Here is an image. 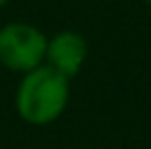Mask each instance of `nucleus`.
Masks as SVG:
<instances>
[{"mask_svg":"<svg viewBox=\"0 0 151 149\" xmlns=\"http://www.w3.org/2000/svg\"><path fill=\"white\" fill-rule=\"evenodd\" d=\"M70 79L48 64H42L22 77L15 90V110L29 125H50L66 112L70 101Z\"/></svg>","mask_w":151,"mask_h":149,"instance_id":"1","label":"nucleus"},{"mask_svg":"<svg viewBox=\"0 0 151 149\" xmlns=\"http://www.w3.org/2000/svg\"><path fill=\"white\" fill-rule=\"evenodd\" d=\"M48 37L27 22H9L0 29V64L27 75L46 61Z\"/></svg>","mask_w":151,"mask_h":149,"instance_id":"2","label":"nucleus"},{"mask_svg":"<svg viewBox=\"0 0 151 149\" xmlns=\"http://www.w3.org/2000/svg\"><path fill=\"white\" fill-rule=\"evenodd\" d=\"M88 57V42L77 31H59L46 44V64L66 79L79 75Z\"/></svg>","mask_w":151,"mask_h":149,"instance_id":"3","label":"nucleus"},{"mask_svg":"<svg viewBox=\"0 0 151 149\" xmlns=\"http://www.w3.org/2000/svg\"><path fill=\"white\" fill-rule=\"evenodd\" d=\"M9 2V0H0V7H2V4H7Z\"/></svg>","mask_w":151,"mask_h":149,"instance_id":"4","label":"nucleus"},{"mask_svg":"<svg viewBox=\"0 0 151 149\" xmlns=\"http://www.w3.org/2000/svg\"><path fill=\"white\" fill-rule=\"evenodd\" d=\"M147 4H149V7H151V0H147Z\"/></svg>","mask_w":151,"mask_h":149,"instance_id":"5","label":"nucleus"}]
</instances>
